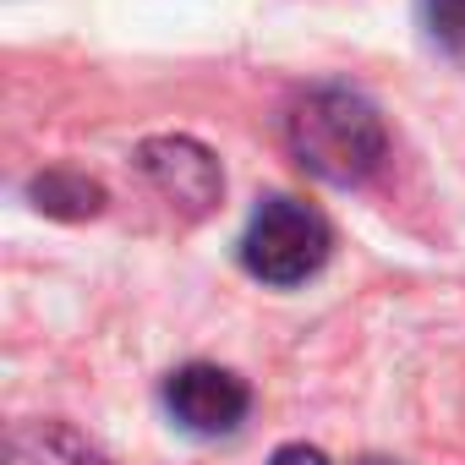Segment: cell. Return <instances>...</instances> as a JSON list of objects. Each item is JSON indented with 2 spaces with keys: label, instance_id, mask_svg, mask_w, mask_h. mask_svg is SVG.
<instances>
[{
  "label": "cell",
  "instance_id": "9",
  "mask_svg": "<svg viewBox=\"0 0 465 465\" xmlns=\"http://www.w3.org/2000/svg\"><path fill=\"white\" fill-rule=\"evenodd\" d=\"M361 465H389V460H361Z\"/></svg>",
  "mask_w": 465,
  "mask_h": 465
},
{
  "label": "cell",
  "instance_id": "4",
  "mask_svg": "<svg viewBox=\"0 0 465 465\" xmlns=\"http://www.w3.org/2000/svg\"><path fill=\"white\" fill-rule=\"evenodd\" d=\"M137 159H143L148 181L170 203H181L186 213H208L219 203L224 175H219V164H213V153L203 143H192V137H153V143L137 148Z\"/></svg>",
  "mask_w": 465,
  "mask_h": 465
},
{
  "label": "cell",
  "instance_id": "3",
  "mask_svg": "<svg viewBox=\"0 0 465 465\" xmlns=\"http://www.w3.org/2000/svg\"><path fill=\"white\" fill-rule=\"evenodd\" d=\"M164 405H170V416H175L186 432H197V438H224V432H236V427L247 421L252 394H247V383H242L236 372L208 367V361H192V367L170 372Z\"/></svg>",
  "mask_w": 465,
  "mask_h": 465
},
{
  "label": "cell",
  "instance_id": "1",
  "mask_svg": "<svg viewBox=\"0 0 465 465\" xmlns=\"http://www.w3.org/2000/svg\"><path fill=\"white\" fill-rule=\"evenodd\" d=\"M291 153L307 175L329 186H356L383 159V121L367 99L345 88H318L291 115Z\"/></svg>",
  "mask_w": 465,
  "mask_h": 465
},
{
  "label": "cell",
  "instance_id": "6",
  "mask_svg": "<svg viewBox=\"0 0 465 465\" xmlns=\"http://www.w3.org/2000/svg\"><path fill=\"white\" fill-rule=\"evenodd\" d=\"M34 203L45 213H66V219H83V213H99L104 192L94 181H77V175H45L34 181Z\"/></svg>",
  "mask_w": 465,
  "mask_h": 465
},
{
  "label": "cell",
  "instance_id": "2",
  "mask_svg": "<svg viewBox=\"0 0 465 465\" xmlns=\"http://www.w3.org/2000/svg\"><path fill=\"white\" fill-rule=\"evenodd\" d=\"M329 219L302 203V197H269L252 224H247V236H242V263L252 280L263 285H302L312 280L323 263H329Z\"/></svg>",
  "mask_w": 465,
  "mask_h": 465
},
{
  "label": "cell",
  "instance_id": "7",
  "mask_svg": "<svg viewBox=\"0 0 465 465\" xmlns=\"http://www.w3.org/2000/svg\"><path fill=\"white\" fill-rule=\"evenodd\" d=\"M421 23L443 50L465 45V0H421Z\"/></svg>",
  "mask_w": 465,
  "mask_h": 465
},
{
  "label": "cell",
  "instance_id": "5",
  "mask_svg": "<svg viewBox=\"0 0 465 465\" xmlns=\"http://www.w3.org/2000/svg\"><path fill=\"white\" fill-rule=\"evenodd\" d=\"M6 465H104V454L61 421H28V427H12Z\"/></svg>",
  "mask_w": 465,
  "mask_h": 465
},
{
  "label": "cell",
  "instance_id": "8",
  "mask_svg": "<svg viewBox=\"0 0 465 465\" xmlns=\"http://www.w3.org/2000/svg\"><path fill=\"white\" fill-rule=\"evenodd\" d=\"M269 465H329L318 449H307V443H285V449H274V460Z\"/></svg>",
  "mask_w": 465,
  "mask_h": 465
}]
</instances>
